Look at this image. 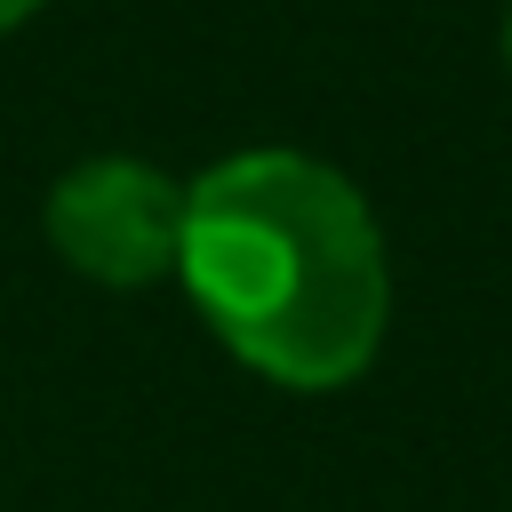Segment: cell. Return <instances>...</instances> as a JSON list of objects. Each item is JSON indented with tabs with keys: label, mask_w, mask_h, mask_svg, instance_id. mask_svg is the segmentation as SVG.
I'll return each mask as SVG.
<instances>
[{
	"label": "cell",
	"mask_w": 512,
	"mask_h": 512,
	"mask_svg": "<svg viewBox=\"0 0 512 512\" xmlns=\"http://www.w3.org/2000/svg\"><path fill=\"white\" fill-rule=\"evenodd\" d=\"M176 264L216 336L288 384H336L376 352L384 248L328 160L240 152L208 168L184 192Z\"/></svg>",
	"instance_id": "1"
},
{
	"label": "cell",
	"mask_w": 512,
	"mask_h": 512,
	"mask_svg": "<svg viewBox=\"0 0 512 512\" xmlns=\"http://www.w3.org/2000/svg\"><path fill=\"white\" fill-rule=\"evenodd\" d=\"M48 240L96 280H152L160 264H176L184 192L144 160H80L48 192Z\"/></svg>",
	"instance_id": "2"
},
{
	"label": "cell",
	"mask_w": 512,
	"mask_h": 512,
	"mask_svg": "<svg viewBox=\"0 0 512 512\" xmlns=\"http://www.w3.org/2000/svg\"><path fill=\"white\" fill-rule=\"evenodd\" d=\"M24 8H40V0H0V24H16Z\"/></svg>",
	"instance_id": "3"
}]
</instances>
